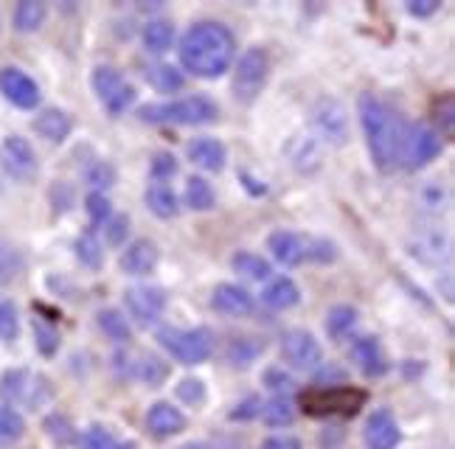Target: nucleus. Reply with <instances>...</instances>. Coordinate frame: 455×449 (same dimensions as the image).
I'll list each match as a JSON object with an SVG mask.
<instances>
[{
    "instance_id": "603ef678",
    "label": "nucleus",
    "mask_w": 455,
    "mask_h": 449,
    "mask_svg": "<svg viewBox=\"0 0 455 449\" xmlns=\"http://www.w3.org/2000/svg\"><path fill=\"white\" fill-rule=\"evenodd\" d=\"M261 413V399L259 396H248V399H242L239 405H234V410L228 413V419L231 421H251Z\"/></svg>"
},
{
    "instance_id": "ddd939ff",
    "label": "nucleus",
    "mask_w": 455,
    "mask_h": 449,
    "mask_svg": "<svg viewBox=\"0 0 455 449\" xmlns=\"http://www.w3.org/2000/svg\"><path fill=\"white\" fill-rule=\"evenodd\" d=\"M0 166L6 169V175L17 183H31L40 175V161L34 146L23 135H6L0 144Z\"/></svg>"
},
{
    "instance_id": "9b49d317",
    "label": "nucleus",
    "mask_w": 455,
    "mask_h": 449,
    "mask_svg": "<svg viewBox=\"0 0 455 449\" xmlns=\"http://www.w3.org/2000/svg\"><path fill=\"white\" fill-rule=\"evenodd\" d=\"M113 371L118 379H138L149 388H161L169 379V362L157 354H132V351H116L113 354Z\"/></svg>"
},
{
    "instance_id": "72a5a7b5",
    "label": "nucleus",
    "mask_w": 455,
    "mask_h": 449,
    "mask_svg": "<svg viewBox=\"0 0 455 449\" xmlns=\"http://www.w3.org/2000/svg\"><path fill=\"white\" fill-rule=\"evenodd\" d=\"M186 205L191 211H212L217 205V194H214V185L208 183L205 177H188L186 180Z\"/></svg>"
},
{
    "instance_id": "ea45409f",
    "label": "nucleus",
    "mask_w": 455,
    "mask_h": 449,
    "mask_svg": "<svg viewBox=\"0 0 455 449\" xmlns=\"http://www.w3.org/2000/svg\"><path fill=\"white\" fill-rule=\"evenodd\" d=\"M435 132L444 138H452V130H455V101H452V93H444L442 98L433 101V124H430Z\"/></svg>"
},
{
    "instance_id": "052dcab7",
    "label": "nucleus",
    "mask_w": 455,
    "mask_h": 449,
    "mask_svg": "<svg viewBox=\"0 0 455 449\" xmlns=\"http://www.w3.org/2000/svg\"><path fill=\"white\" fill-rule=\"evenodd\" d=\"M113 449H130V446H124V444H121V441H116V446Z\"/></svg>"
},
{
    "instance_id": "2eb2a0df",
    "label": "nucleus",
    "mask_w": 455,
    "mask_h": 449,
    "mask_svg": "<svg viewBox=\"0 0 455 449\" xmlns=\"http://www.w3.org/2000/svg\"><path fill=\"white\" fill-rule=\"evenodd\" d=\"M282 357L295 371H315L323 362L321 343L307 329H290L282 335Z\"/></svg>"
},
{
    "instance_id": "aec40b11",
    "label": "nucleus",
    "mask_w": 455,
    "mask_h": 449,
    "mask_svg": "<svg viewBox=\"0 0 455 449\" xmlns=\"http://www.w3.org/2000/svg\"><path fill=\"white\" fill-rule=\"evenodd\" d=\"M157 262H161V250L152 239H135L132 245H127V250L121 253L118 267L127 275H149L155 272Z\"/></svg>"
},
{
    "instance_id": "58836bf2",
    "label": "nucleus",
    "mask_w": 455,
    "mask_h": 449,
    "mask_svg": "<svg viewBox=\"0 0 455 449\" xmlns=\"http://www.w3.org/2000/svg\"><path fill=\"white\" fill-rule=\"evenodd\" d=\"M26 436V421L14 407L0 405V446H12Z\"/></svg>"
},
{
    "instance_id": "4468645a",
    "label": "nucleus",
    "mask_w": 455,
    "mask_h": 449,
    "mask_svg": "<svg viewBox=\"0 0 455 449\" xmlns=\"http://www.w3.org/2000/svg\"><path fill=\"white\" fill-rule=\"evenodd\" d=\"M315 239L299 231H273L267 236V250L273 258L284 267H301L304 262H312L315 256Z\"/></svg>"
},
{
    "instance_id": "6e6552de",
    "label": "nucleus",
    "mask_w": 455,
    "mask_h": 449,
    "mask_svg": "<svg viewBox=\"0 0 455 449\" xmlns=\"http://www.w3.org/2000/svg\"><path fill=\"white\" fill-rule=\"evenodd\" d=\"M408 253L422 262L425 267H444L452 256V241L450 233L444 231V224L433 222V219H422L411 231L408 239Z\"/></svg>"
},
{
    "instance_id": "8fccbe9b",
    "label": "nucleus",
    "mask_w": 455,
    "mask_h": 449,
    "mask_svg": "<svg viewBox=\"0 0 455 449\" xmlns=\"http://www.w3.org/2000/svg\"><path fill=\"white\" fill-rule=\"evenodd\" d=\"M261 382H265L267 390H273L275 396H282L287 393L295 382H292V376L284 371V368H267L265 374H261Z\"/></svg>"
},
{
    "instance_id": "f03ea898",
    "label": "nucleus",
    "mask_w": 455,
    "mask_h": 449,
    "mask_svg": "<svg viewBox=\"0 0 455 449\" xmlns=\"http://www.w3.org/2000/svg\"><path fill=\"white\" fill-rule=\"evenodd\" d=\"M180 65L197 79H220L231 71L236 57V37L225 23L200 20L180 40Z\"/></svg>"
},
{
    "instance_id": "393cba45",
    "label": "nucleus",
    "mask_w": 455,
    "mask_h": 449,
    "mask_svg": "<svg viewBox=\"0 0 455 449\" xmlns=\"http://www.w3.org/2000/svg\"><path fill=\"white\" fill-rule=\"evenodd\" d=\"M34 130H37V135H43L45 141L62 144L65 138L71 135L74 121H71V115H68L65 110H60V107H45L37 118H34Z\"/></svg>"
},
{
    "instance_id": "20e7f679",
    "label": "nucleus",
    "mask_w": 455,
    "mask_h": 449,
    "mask_svg": "<svg viewBox=\"0 0 455 449\" xmlns=\"http://www.w3.org/2000/svg\"><path fill=\"white\" fill-rule=\"evenodd\" d=\"M369 402V393L355 385H335V388H309L299 393V407L304 416L312 419H331L343 416L352 419Z\"/></svg>"
},
{
    "instance_id": "f704fd0d",
    "label": "nucleus",
    "mask_w": 455,
    "mask_h": 449,
    "mask_svg": "<svg viewBox=\"0 0 455 449\" xmlns=\"http://www.w3.org/2000/svg\"><path fill=\"white\" fill-rule=\"evenodd\" d=\"M357 309L355 306H348V303H338V306H331L329 309V315H326V332L331 340H343L346 335H352V329L357 326Z\"/></svg>"
},
{
    "instance_id": "39448f33",
    "label": "nucleus",
    "mask_w": 455,
    "mask_h": 449,
    "mask_svg": "<svg viewBox=\"0 0 455 449\" xmlns=\"http://www.w3.org/2000/svg\"><path fill=\"white\" fill-rule=\"evenodd\" d=\"M0 399L6 407L26 405L28 410H37L54 399V385H51L48 376L34 374L28 368H9L0 376Z\"/></svg>"
},
{
    "instance_id": "864d4df0",
    "label": "nucleus",
    "mask_w": 455,
    "mask_h": 449,
    "mask_svg": "<svg viewBox=\"0 0 455 449\" xmlns=\"http://www.w3.org/2000/svg\"><path fill=\"white\" fill-rule=\"evenodd\" d=\"M20 267H23L20 256H17L12 248L0 245V281H9V279H14V275L20 272Z\"/></svg>"
},
{
    "instance_id": "13d9d810",
    "label": "nucleus",
    "mask_w": 455,
    "mask_h": 449,
    "mask_svg": "<svg viewBox=\"0 0 455 449\" xmlns=\"http://www.w3.org/2000/svg\"><path fill=\"white\" fill-rule=\"evenodd\" d=\"M402 374H405L408 379H416V376L425 374V366H422V362H416V359H408V362H402Z\"/></svg>"
},
{
    "instance_id": "7ed1b4c3",
    "label": "nucleus",
    "mask_w": 455,
    "mask_h": 449,
    "mask_svg": "<svg viewBox=\"0 0 455 449\" xmlns=\"http://www.w3.org/2000/svg\"><path fill=\"white\" fill-rule=\"evenodd\" d=\"M138 118L147 124H180V127H203L220 118V107L214 98L203 93L186 96L178 101H157V105L138 107Z\"/></svg>"
},
{
    "instance_id": "f8f14e48",
    "label": "nucleus",
    "mask_w": 455,
    "mask_h": 449,
    "mask_svg": "<svg viewBox=\"0 0 455 449\" xmlns=\"http://www.w3.org/2000/svg\"><path fill=\"white\" fill-rule=\"evenodd\" d=\"M444 141L430 124L419 121V124H408V138H405V152H402V166H408L411 171H419L430 166L442 154Z\"/></svg>"
},
{
    "instance_id": "9d476101",
    "label": "nucleus",
    "mask_w": 455,
    "mask_h": 449,
    "mask_svg": "<svg viewBox=\"0 0 455 449\" xmlns=\"http://www.w3.org/2000/svg\"><path fill=\"white\" fill-rule=\"evenodd\" d=\"M91 84H93L96 98L101 101V107L108 110L113 118L124 115V113L135 105V96H138L135 88L116 71V67H110V65H99V67H93Z\"/></svg>"
},
{
    "instance_id": "bf43d9fd",
    "label": "nucleus",
    "mask_w": 455,
    "mask_h": 449,
    "mask_svg": "<svg viewBox=\"0 0 455 449\" xmlns=\"http://www.w3.org/2000/svg\"><path fill=\"white\" fill-rule=\"evenodd\" d=\"M239 177L244 180V185H248V188H251V194H265V192H267V188H265V185H256V180H253V177L248 175V171H242V175H239Z\"/></svg>"
},
{
    "instance_id": "4c0bfd02",
    "label": "nucleus",
    "mask_w": 455,
    "mask_h": 449,
    "mask_svg": "<svg viewBox=\"0 0 455 449\" xmlns=\"http://www.w3.org/2000/svg\"><path fill=\"white\" fill-rule=\"evenodd\" d=\"M74 250H76V258H79V262H82L87 270H101V264H104V248H101V241H99V236H96V228L84 231V233L76 239Z\"/></svg>"
},
{
    "instance_id": "e433bc0d",
    "label": "nucleus",
    "mask_w": 455,
    "mask_h": 449,
    "mask_svg": "<svg viewBox=\"0 0 455 449\" xmlns=\"http://www.w3.org/2000/svg\"><path fill=\"white\" fill-rule=\"evenodd\" d=\"M147 82L157 93H178L186 84V76L172 65H152L147 67Z\"/></svg>"
},
{
    "instance_id": "49530a36",
    "label": "nucleus",
    "mask_w": 455,
    "mask_h": 449,
    "mask_svg": "<svg viewBox=\"0 0 455 449\" xmlns=\"http://www.w3.org/2000/svg\"><path fill=\"white\" fill-rule=\"evenodd\" d=\"M178 158H174L172 152H155L152 154V163H149V171H152V177L157 183H164V180H172L174 175H178Z\"/></svg>"
},
{
    "instance_id": "5701e85b",
    "label": "nucleus",
    "mask_w": 455,
    "mask_h": 449,
    "mask_svg": "<svg viewBox=\"0 0 455 449\" xmlns=\"http://www.w3.org/2000/svg\"><path fill=\"white\" fill-rule=\"evenodd\" d=\"M186 154L195 166H200L205 171H214V175H220L228 163V149L222 141H217V138H195V141L186 146Z\"/></svg>"
},
{
    "instance_id": "5fc2aeb1",
    "label": "nucleus",
    "mask_w": 455,
    "mask_h": 449,
    "mask_svg": "<svg viewBox=\"0 0 455 449\" xmlns=\"http://www.w3.org/2000/svg\"><path fill=\"white\" fill-rule=\"evenodd\" d=\"M408 14L411 17H419V20H427L435 12L442 9V0H408Z\"/></svg>"
},
{
    "instance_id": "412c9836",
    "label": "nucleus",
    "mask_w": 455,
    "mask_h": 449,
    "mask_svg": "<svg viewBox=\"0 0 455 449\" xmlns=\"http://www.w3.org/2000/svg\"><path fill=\"white\" fill-rule=\"evenodd\" d=\"M352 359L357 362L363 376H369V379H379L388 374V359H385L377 337H357L352 343Z\"/></svg>"
},
{
    "instance_id": "79ce46f5",
    "label": "nucleus",
    "mask_w": 455,
    "mask_h": 449,
    "mask_svg": "<svg viewBox=\"0 0 455 449\" xmlns=\"http://www.w3.org/2000/svg\"><path fill=\"white\" fill-rule=\"evenodd\" d=\"M84 180H87V185L93 188V192H108V188H113L116 185V180H118V171H116V166L110 163V161H96L91 169L84 171Z\"/></svg>"
},
{
    "instance_id": "a878e982",
    "label": "nucleus",
    "mask_w": 455,
    "mask_h": 449,
    "mask_svg": "<svg viewBox=\"0 0 455 449\" xmlns=\"http://www.w3.org/2000/svg\"><path fill=\"white\" fill-rule=\"evenodd\" d=\"M299 301H301V289H299V284H295L292 279H287V275H282V279H273L265 287V292H261V303L275 309V312L292 309Z\"/></svg>"
},
{
    "instance_id": "09e8293b",
    "label": "nucleus",
    "mask_w": 455,
    "mask_h": 449,
    "mask_svg": "<svg viewBox=\"0 0 455 449\" xmlns=\"http://www.w3.org/2000/svg\"><path fill=\"white\" fill-rule=\"evenodd\" d=\"M130 233V217L127 214H113L108 222H104V236H108V245L118 248L127 241Z\"/></svg>"
},
{
    "instance_id": "2f4dec72",
    "label": "nucleus",
    "mask_w": 455,
    "mask_h": 449,
    "mask_svg": "<svg viewBox=\"0 0 455 449\" xmlns=\"http://www.w3.org/2000/svg\"><path fill=\"white\" fill-rule=\"evenodd\" d=\"M96 326L108 335L113 343H130L132 340V329H130V320L124 312H118V309H101L96 315Z\"/></svg>"
},
{
    "instance_id": "4d7b16f0",
    "label": "nucleus",
    "mask_w": 455,
    "mask_h": 449,
    "mask_svg": "<svg viewBox=\"0 0 455 449\" xmlns=\"http://www.w3.org/2000/svg\"><path fill=\"white\" fill-rule=\"evenodd\" d=\"M261 449H304V444L292 436H273L267 441H261Z\"/></svg>"
},
{
    "instance_id": "a19ab883",
    "label": "nucleus",
    "mask_w": 455,
    "mask_h": 449,
    "mask_svg": "<svg viewBox=\"0 0 455 449\" xmlns=\"http://www.w3.org/2000/svg\"><path fill=\"white\" fill-rule=\"evenodd\" d=\"M31 329H34V343H37V351L43 357H54L60 351V332L54 329V323L43 320V318H34Z\"/></svg>"
},
{
    "instance_id": "c03bdc74",
    "label": "nucleus",
    "mask_w": 455,
    "mask_h": 449,
    "mask_svg": "<svg viewBox=\"0 0 455 449\" xmlns=\"http://www.w3.org/2000/svg\"><path fill=\"white\" fill-rule=\"evenodd\" d=\"M174 393H178V399L183 405H191V407H200L205 402V396H208L205 382H203V379H195V376L180 379V385L174 388Z\"/></svg>"
},
{
    "instance_id": "37998d69",
    "label": "nucleus",
    "mask_w": 455,
    "mask_h": 449,
    "mask_svg": "<svg viewBox=\"0 0 455 449\" xmlns=\"http://www.w3.org/2000/svg\"><path fill=\"white\" fill-rule=\"evenodd\" d=\"M84 209H87V217H91L93 222V228L96 224H104L110 217H113V202L108 194H101V192H91L84 197Z\"/></svg>"
},
{
    "instance_id": "1a4fd4ad",
    "label": "nucleus",
    "mask_w": 455,
    "mask_h": 449,
    "mask_svg": "<svg viewBox=\"0 0 455 449\" xmlns=\"http://www.w3.org/2000/svg\"><path fill=\"white\" fill-rule=\"evenodd\" d=\"M309 127L329 146H346L348 135H352V130H348V113L343 101H338L335 96H321L309 107Z\"/></svg>"
},
{
    "instance_id": "bb28decb",
    "label": "nucleus",
    "mask_w": 455,
    "mask_h": 449,
    "mask_svg": "<svg viewBox=\"0 0 455 449\" xmlns=\"http://www.w3.org/2000/svg\"><path fill=\"white\" fill-rule=\"evenodd\" d=\"M144 202H147V209L157 219H174V217L180 214V200H178V194L172 192V185H166V183H152V185H147Z\"/></svg>"
},
{
    "instance_id": "7c9ffc66",
    "label": "nucleus",
    "mask_w": 455,
    "mask_h": 449,
    "mask_svg": "<svg viewBox=\"0 0 455 449\" xmlns=\"http://www.w3.org/2000/svg\"><path fill=\"white\" fill-rule=\"evenodd\" d=\"M261 421L267 427H290L295 421V405L287 393L282 396H273L270 402H261Z\"/></svg>"
},
{
    "instance_id": "423d86ee",
    "label": "nucleus",
    "mask_w": 455,
    "mask_h": 449,
    "mask_svg": "<svg viewBox=\"0 0 455 449\" xmlns=\"http://www.w3.org/2000/svg\"><path fill=\"white\" fill-rule=\"evenodd\" d=\"M155 340L161 343V349L169 351L183 366H203L214 354V335L208 329H174V326H164L157 329Z\"/></svg>"
},
{
    "instance_id": "f257e3e1",
    "label": "nucleus",
    "mask_w": 455,
    "mask_h": 449,
    "mask_svg": "<svg viewBox=\"0 0 455 449\" xmlns=\"http://www.w3.org/2000/svg\"><path fill=\"white\" fill-rule=\"evenodd\" d=\"M357 115H360V127L365 135V144H369L374 166L382 175H391V171L402 166L408 121L402 118V113H396L388 101H382L377 93H360Z\"/></svg>"
},
{
    "instance_id": "a18cd8bd",
    "label": "nucleus",
    "mask_w": 455,
    "mask_h": 449,
    "mask_svg": "<svg viewBox=\"0 0 455 449\" xmlns=\"http://www.w3.org/2000/svg\"><path fill=\"white\" fill-rule=\"evenodd\" d=\"M48 200H51V205H54L57 214H68L74 209V202H76V188L71 183H65V180H57L54 185L48 188Z\"/></svg>"
},
{
    "instance_id": "0eeeda50",
    "label": "nucleus",
    "mask_w": 455,
    "mask_h": 449,
    "mask_svg": "<svg viewBox=\"0 0 455 449\" xmlns=\"http://www.w3.org/2000/svg\"><path fill=\"white\" fill-rule=\"evenodd\" d=\"M267 79H270V54L259 45L248 48L239 57V65L234 71V82H231L234 98L239 105H253L261 96V91L267 88Z\"/></svg>"
},
{
    "instance_id": "c85d7f7f",
    "label": "nucleus",
    "mask_w": 455,
    "mask_h": 449,
    "mask_svg": "<svg viewBox=\"0 0 455 449\" xmlns=\"http://www.w3.org/2000/svg\"><path fill=\"white\" fill-rule=\"evenodd\" d=\"M231 267H234V272H239L242 279H248V281H267L273 275V267L267 258H261L259 253H251V250L234 253Z\"/></svg>"
},
{
    "instance_id": "b1692460",
    "label": "nucleus",
    "mask_w": 455,
    "mask_h": 449,
    "mask_svg": "<svg viewBox=\"0 0 455 449\" xmlns=\"http://www.w3.org/2000/svg\"><path fill=\"white\" fill-rule=\"evenodd\" d=\"M267 351V340L265 337H256V335H242V337H234L228 343L225 349V359L231 362L234 368L244 371L251 368L253 362Z\"/></svg>"
},
{
    "instance_id": "f3484780",
    "label": "nucleus",
    "mask_w": 455,
    "mask_h": 449,
    "mask_svg": "<svg viewBox=\"0 0 455 449\" xmlns=\"http://www.w3.org/2000/svg\"><path fill=\"white\" fill-rule=\"evenodd\" d=\"M0 93L6 96V101H12L14 107L20 110H34L40 105V84L34 82L26 71L20 67H0Z\"/></svg>"
},
{
    "instance_id": "3c124183",
    "label": "nucleus",
    "mask_w": 455,
    "mask_h": 449,
    "mask_svg": "<svg viewBox=\"0 0 455 449\" xmlns=\"http://www.w3.org/2000/svg\"><path fill=\"white\" fill-rule=\"evenodd\" d=\"M348 371L343 366H338V362H321L318 368H315V382L318 385H335V382H346Z\"/></svg>"
},
{
    "instance_id": "c9c22d12",
    "label": "nucleus",
    "mask_w": 455,
    "mask_h": 449,
    "mask_svg": "<svg viewBox=\"0 0 455 449\" xmlns=\"http://www.w3.org/2000/svg\"><path fill=\"white\" fill-rule=\"evenodd\" d=\"M45 17H48V6L45 4H40V0H23V4H17L12 20H14L17 31L31 34V31H37L45 23Z\"/></svg>"
},
{
    "instance_id": "dca6fc26",
    "label": "nucleus",
    "mask_w": 455,
    "mask_h": 449,
    "mask_svg": "<svg viewBox=\"0 0 455 449\" xmlns=\"http://www.w3.org/2000/svg\"><path fill=\"white\" fill-rule=\"evenodd\" d=\"M169 295L161 287H130L124 292V306L138 326H152L166 312Z\"/></svg>"
},
{
    "instance_id": "c756f323",
    "label": "nucleus",
    "mask_w": 455,
    "mask_h": 449,
    "mask_svg": "<svg viewBox=\"0 0 455 449\" xmlns=\"http://www.w3.org/2000/svg\"><path fill=\"white\" fill-rule=\"evenodd\" d=\"M141 40H144V48L149 54H166L174 43V26L169 20H149L141 31Z\"/></svg>"
},
{
    "instance_id": "473e14b6",
    "label": "nucleus",
    "mask_w": 455,
    "mask_h": 449,
    "mask_svg": "<svg viewBox=\"0 0 455 449\" xmlns=\"http://www.w3.org/2000/svg\"><path fill=\"white\" fill-rule=\"evenodd\" d=\"M43 429L45 436L54 441L57 446H74L79 444V429L74 427V421L65 416V413H51V416L43 419Z\"/></svg>"
},
{
    "instance_id": "6ab92c4d",
    "label": "nucleus",
    "mask_w": 455,
    "mask_h": 449,
    "mask_svg": "<svg viewBox=\"0 0 455 449\" xmlns=\"http://www.w3.org/2000/svg\"><path fill=\"white\" fill-rule=\"evenodd\" d=\"M212 306L228 318H248L253 312V295L239 284H217L212 292Z\"/></svg>"
},
{
    "instance_id": "4be33fe9",
    "label": "nucleus",
    "mask_w": 455,
    "mask_h": 449,
    "mask_svg": "<svg viewBox=\"0 0 455 449\" xmlns=\"http://www.w3.org/2000/svg\"><path fill=\"white\" fill-rule=\"evenodd\" d=\"M147 429L155 438H172L186 429V416L172 402H155L147 413Z\"/></svg>"
},
{
    "instance_id": "a211bd4d",
    "label": "nucleus",
    "mask_w": 455,
    "mask_h": 449,
    "mask_svg": "<svg viewBox=\"0 0 455 449\" xmlns=\"http://www.w3.org/2000/svg\"><path fill=\"white\" fill-rule=\"evenodd\" d=\"M363 441L369 449H396L402 444V429L388 407H377L363 427Z\"/></svg>"
},
{
    "instance_id": "6e6d98bb",
    "label": "nucleus",
    "mask_w": 455,
    "mask_h": 449,
    "mask_svg": "<svg viewBox=\"0 0 455 449\" xmlns=\"http://www.w3.org/2000/svg\"><path fill=\"white\" fill-rule=\"evenodd\" d=\"M419 200H422L430 211H439L442 205H444V188L442 185H435V183H427L422 188V194H419Z\"/></svg>"
},
{
    "instance_id": "cd10ccee",
    "label": "nucleus",
    "mask_w": 455,
    "mask_h": 449,
    "mask_svg": "<svg viewBox=\"0 0 455 449\" xmlns=\"http://www.w3.org/2000/svg\"><path fill=\"white\" fill-rule=\"evenodd\" d=\"M287 154H290V163L301 171V175H312V171H318L321 166V152L315 146V141L307 135H295L292 141L287 144Z\"/></svg>"
},
{
    "instance_id": "de8ad7c7",
    "label": "nucleus",
    "mask_w": 455,
    "mask_h": 449,
    "mask_svg": "<svg viewBox=\"0 0 455 449\" xmlns=\"http://www.w3.org/2000/svg\"><path fill=\"white\" fill-rule=\"evenodd\" d=\"M20 335V318H17V309L9 301H0V340L14 343Z\"/></svg>"
}]
</instances>
